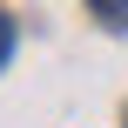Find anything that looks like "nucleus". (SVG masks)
<instances>
[{
  "mask_svg": "<svg viewBox=\"0 0 128 128\" xmlns=\"http://www.w3.org/2000/svg\"><path fill=\"white\" fill-rule=\"evenodd\" d=\"M94 14H108V20L122 27V20H128V0H94Z\"/></svg>",
  "mask_w": 128,
  "mask_h": 128,
  "instance_id": "nucleus-1",
  "label": "nucleus"
},
{
  "mask_svg": "<svg viewBox=\"0 0 128 128\" xmlns=\"http://www.w3.org/2000/svg\"><path fill=\"white\" fill-rule=\"evenodd\" d=\"M7 54H14V20L0 14V68H7Z\"/></svg>",
  "mask_w": 128,
  "mask_h": 128,
  "instance_id": "nucleus-2",
  "label": "nucleus"
}]
</instances>
